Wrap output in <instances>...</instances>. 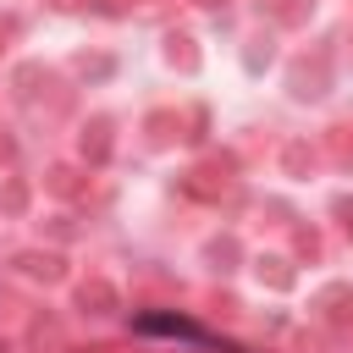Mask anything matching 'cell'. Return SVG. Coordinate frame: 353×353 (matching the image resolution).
<instances>
[{"label": "cell", "instance_id": "6da1fadb", "mask_svg": "<svg viewBox=\"0 0 353 353\" xmlns=\"http://www.w3.org/2000/svg\"><path fill=\"white\" fill-rule=\"evenodd\" d=\"M132 331H143V336H176V342H199V347H221V353H232L221 336H210V331L193 325L188 314H160V309H154V314H138Z\"/></svg>", "mask_w": 353, "mask_h": 353}]
</instances>
